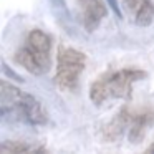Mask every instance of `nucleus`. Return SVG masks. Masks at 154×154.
<instances>
[{
  "label": "nucleus",
  "instance_id": "1",
  "mask_svg": "<svg viewBox=\"0 0 154 154\" xmlns=\"http://www.w3.org/2000/svg\"><path fill=\"white\" fill-rule=\"evenodd\" d=\"M0 114L32 126H43L48 123V113L43 104L33 94L23 93L7 80L0 81Z\"/></svg>",
  "mask_w": 154,
  "mask_h": 154
},
{
  "label": "nucleus",
  "instance_id": "2",
  "mask_svg": "<svg viewBox=\"0 0 154 154\" xmlns=\"http://www.w3.org/2000/svg\"><path fill=\"white\" fill-rule=\"evenodd\" d=\"M146 71L137 68H121L100 75L90 86V100L101 106L108 100H129L133 94V83L146 78Z\"/></svg>",
  "mask_w": 154,
  "mask_h": 154
},
{
  "label": "nucleus",
  "instance_id": "3",
  "mask_svg": "<svg viewBox=\"0 0 154 154\" xmlns=\"http://www.w3.org/2000/svg\"><path fill=\"white\" fill-rule=\"evenodd\" d=\"M51 38L43 30H32L25 43L17 50L14 60L17 65L30 71L35 76L47 75L51 68Z\"/></svg>",
  "mask_w": 154,
  "mask_h": 154
},
{
  "label": "nucleus",
  "instance_id": "4",
  "mask_svg": "<svg viewBox=\"0 0 154 154\" xmlns=\"http://www.w3.org/2000/svg\"><path fill=\"white\" fill-rule=\"evenodd\" d=\"M86 66V55L71 47H58L57 51V71L55 85L61 91H75L78 80Z\"/></svg>",
  "mask_w": 154,
  "mask_h": 154
},
{
  "label": "nucleus",
  "instance_id": "5",
  "mask_svg": "<svg viewBox=\"0 0 154 154\" xmlns=\"http://www.w3.org/2000/svg\"><path fill=\"white\" fill-rule=\"evenodd\" d=\"M78 8V23L85 32L93 33L100 27L101 20L108 15V4L103 0H76Z\"/></svg>",
  "mask_w": 154,
  "mask_h": 154
},
{
  "label": "nucleus",
  "instance_id": "6",
  "mask_svg": "<svg viewBox=\"0 0 154 154\" xmlns=\"http://www.w3.org/2000/svg\"><path fill=\"white\" fill-rule=\"evenodd\" d=\"M154 126V108L144 106V108H133L131 109V123L128 129V139L129 143L139 144L144 139L146 133Z\"/></svg>",
  "mask_w": 154,
  "mask_h": 154
},
{
  "label": "nucleus",
  "instance_id": "7",
  "mask_svg": "<svg viewBox=\"0 0 154 154\" xmlns=\"http://www.w3.org/2000/svg\"><path fill=\"white\" fill-rule=\"evenodd\" d=\"M129 123H131V108L123 106L103 128H101V131H100L101 139H103L104 143H116V141L121 139V136L129 129Z\"/></svg>",
  "mask_w": 154,
  "mask_h": 154
},
{
  "label": "nucleus",
  "instance_id": "8",
  "mask_svg": "<svg viewBox=\"0 0 154 154\" xmlns=\"http://www.w3.org/2000/svg\"><path fill=\"white\" fill-rule=\"evenodd\" d=\"M124 8L137 27H149L154 22L152 0H124Z\"/></svg>",
  "mask_w": 154,
  "mask_h": 154
},
{
  "label": "nucleus",
  "instance_id": "9",
  "mask_svg": "<svg viewBox=\"0 0 154 154\" xmlns=\"http://www.w3.org/2000/svg\"><path fill=\"white\" fill-rule=\"evenodd\" d=\"M0 151L4 154H22V152H47L43 146H32L23 141H4Z\"/></svg>",
  "mask_w": 154,
  "mask_h": 154
},
{
  "label": "nucleus",
  "instance_id": "10",
  "mask_svg": "<svg viewBox=\"0 0 154 154\" xmlns=\"http://www.w3.org/2000/svg\"><path fill=\"white\" fill-rule=\"evenodd\" d=\"M2 68H4V75L5 76H8V78H12V80H15V81H18V83H23V78L22 76H18L17 73H15L14 70H10V66H8L7 63H2Z\"/></svg>",
  "mask_w": 154,
  "mask_h": 154
},
{
  "label": "nucleus",
  "instance_id": "11",
  "mask_svg": "<svg viewBox=\"0 0 154 154\" xmlns=\"http://www.w3.org/2000/svg\"><path fill=\"white\" fill-rule=\"evenodd\" d=\"M106 4L109 5V8L113 10V14L121 20V18H123V12H121V8H119V4H118V0H106Z\"/></svg>",
  "mask_w": 154,
  "mask_h": 154
},
{
  "label": "nucleus",
  "instance_id": "12",
  "mask_svg": "<svg viewBox=\"0 0 154 154\" xmlns=\"http://www.w3.org/2000/svg\"><path fill=\"white\" fill-rule=\"evenodd\" d=\"M146 152H154V143L151 144L149 147H146Z\"/></svg>",
  "mask_w": 154,
  "mask_h": 154
}]
</instances>
